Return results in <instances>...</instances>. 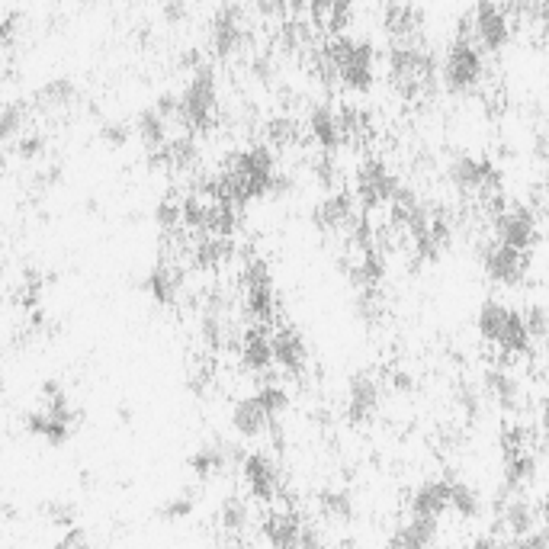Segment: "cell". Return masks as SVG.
<instances>
[{"instance_id": "cell-1", "label": "cell", "mask_w": 549, "mask_h": 549, "mask_svg": "<svg viewBox=\"0 0 549 549\" xmlns=\"http://www.w3.org/2000/svg\"><path fill=\"white\" fill-rule=\"evenodd\" d=\"M277 158L267 145H251V148H238L225 158L222 171L216 174L219 180V200L232 203V206H248L254 200H264L273 190V180H277Z\"/></svg>"}, {"instance_id": "cell-2", "label": "cell", "mask_w": 549, "mask_h": 549, "mask_svg": "<svg viewBox=\"0 0 549 549\" xmlns=\"http://www.w3.org/2000/svg\"><path fill=\"white\" fill-rule=\"evenodd\" d=\"M389 87L408 103H424L437 90V58L424 42H392L386 55Z\"/></svg>"}, {"instance_id": "cell-3", "label": "cell", "mask_w": 549, "mask_h": 549, "mask_svg": "<svg viewBox=\"0 0 549 549\" xmlns=\"http://www.w3.org/2000/svg\"><path fill=\"white\" fill-rule=\"evenodd\" d=\"M325 65L331 84L350 94H370L376 84V49L366 39L338 33L325 42Z\"/></svg>"}, {"instance_id": "cell-4", "label": "cell", "mask_w": 549, "mask_h": 549, "mask_svg": "<svg viewBox=\"0 0 549 549\" xmlns=\"http://www.w3.org/2000/svg\"><path fill=\"white\" fill-rule=\"evenodd\" d=\"M219 78L216 68L203 65L190 71L187 84L174 97V119L190 135H206L219 126Z\"/></svg>"}, {"instance_id": "cell-5", "label": "cell", "mask_w": 549, "mask_h": 549, "mask_svg": "<svg viewBox=\"0 0 549 549\" xmlns=\"http://www.w3.org/2000/svg\"><path fill=\"white\" fill-rule=\"evenodd\" d=\"M476 331L485 344L498 347L505 357H527L533 350V338L524 325V315L498 299H488L479 305Z\"/></svg>"}, {"instance_id": "cell-6", "label": "cell", "mask_w": 549, "mask_h": 549, "mask_svg": "<svg viewBox=\"0 0 549 549\" xmlns=\"http://www.w3.org/2000/svg\"><path fill=\"white\" fill-rule=\"evenodd\" d=\"M437 78L444 81V87L456 97H469L476 94L485 81V58L482 49L469 36V17L460 23V33H456L453 45L444 55V65H440Z\"/></svg>"}, {"instance_id": "cell-7", "label": "cell", "mask_w": 549, "mask_h": 549, "mask_svg": "<svg viewBox=\"0 0 549 549\" xmlns=\"http://www.w3.org/2000/svg\"><path fill=\"white\" fill-rule=\"evenodd\" d=\"M450 183L456 187V193L466 196V200L492 206L495 200H501L505 174H501V167L488 158L460 155V158L450 161Z\"/></svg>"}, {"instance_id": "cell-8", "label": "cell", "mask_w": 549, "mask_h": 549, "mask_svg": "<svg viewBox=\"0 0 549 549\" xmlns=\"http://www.w3.org/2000/svg\"><path fill=\"white\" fill-rule=\"evenodd\" d=\"M241 289H244V312H248L257 325H270L273 318L280 315V296L264 257H248V261H244Z\"/></svg>"}, {"instance_id": "cell-9", "label": "cell", "mask_w": 549, "mask_h": 549, "mask_svg": "<svg viewBox=\"0 0 549 549\" xmlns=\"http://www.w3.org/2000/svg\"><path fill=\"white\" fill-rule=\"evenodd\" d=\"M209 55L212 58H222V61H232L238 55L248 52L251 45V20L238 4H225L212 13L209 20Z\"/></svg>"}, {"instance_id": "cell-10", "label": "cell", "mask_w": 549, "mask_h": 549, "mask_svg": "<svg viewBox=\"0 0 549 549\" xmlns=\"http://www.w3.org/2000/svg\"><path fill=\"white\" fill-rule=\"evenodd\" d=\"M469 36L482 52H505L514 36V17L498 0H479L476 10L469 13Z\"/></svg>"}, {"instance_id": "cell-11", "label": "cell", "mask_w": 549, "mask_h": 549, "mask_svg": "<svg viewBox=\"0 0 549 549\" xmlns=\"http://www.w3.org/2000/svg\"><path fill=\"white\" fill-rule=\"evenodd\" d=\"M492 235L501 244H511L517 251H530L540 238V225L533 209L527 206H508L505 200H498L492 209Z\"/></svg>"}, {"instance_id": "cell-12", "label": "cell", "mask_w": 549, "mask_h": 549, "mask_svg": "<svg viewBox=\"0 0 549 549\" xmlns=\"http://www.w3.org/2000/svg\"><path fill=\"white\" fill-rule=\"evenodd\" d=\"M402 183L392 174V167L383 158H363L354 171V200L363 209H379L389 206V200L395 196Z\"/></svg>"}, {"instance_id": "cell-13", "label": "cell", "mask_w": 549, "mask_h": 549, "mask_svg": "<svg viewBox=\"0 0 549 549\" xmlns=\"http://www.w3.org/2000/svg\"><path fill=\"white\" fill-rule=\"evenodd\" d=\"M482 270L495 286H521L530 277V251H517L492 238L482 244Z\"/></svg>"}, {"instance_id": "cell-14", "label": "cell", "mask_w": 549, "mask_h": 549, "mask_svg": "<svg viewBox=\"0 0 549 549\" xmlns=\"http://www.w3.org/2000/svg\"><path fill=\"white\" fill-rule=\"evenodd\" d=\"M357 219H360L357 200L344 190H331L325 200L312 209V225L328 238H347Z\"/></svg>"}, {"instance_id": "cell-15", "label": "cell", "mask_w": 549, "mask_h": 549, "mask_svg": "<svg viewBox=\"0 0 549 549\" xmlns=\"http://www.w3.org/2000/svg\"><path fill=\"white\" fill-rule=\"evenodd\" d=\"M238 469H241V476H244V485H248V492L257 501L280 498V492H283V476H280L277 460H273L270 453H244V460H241Z\"/></svg>"}, {"instance_id": "cell-16", "label": "cell", "mask_w": 549, "mask_h": 549, "mask_svg": "<svg viewBox=\"0 0 549 549\" xmlns=\"http://www.w3.org/2000/svg\"><path fill=\"white\" fill-rule=\"evenodd\" d=\"M379 405H383V386L373 373H357L347 383V405L344 415L350 424H366L376 418Z\"/></svg>"}, {"instance_id": "cell-17", "label": "cell", "mask_w": 549, "mask_h": 549, "mask_svg": "<svg viewBox=\"0 0 549 549\" xmlns=\"http://www.w3.org/2000/svg\"><path fill=\"white\" fill-rule=\"evenodd\" d=\"M383 33L389 42H424V13L405 0H389L383 10Z\"/></svg>"}, {"instance_id": "cell-18", "label": "cell", "mask_w": 549, "mask_h": 549, "mask_svg": "<svg viewBox=\"0 0 549 549\" xmlns=\"http://www.w3.org/2000/svg\"><path fill=\"white\" fill-rule=\"evenodd\" d=\"M151 161L167 174H193L200 171L203 155L193 135H177V139H167L158 151H151Z\"/></svg>"}, {"instance_id": "cell-19", "label": "cell", "mask_w": 549, "mask_h": 549, "mask_svg": "<svg viewBox=\"0 0 549 549\" xmlns=\"http://www.w3.org/2000/svg\"><path fill=\"white\" fill-rule=\"evenodd\" d=\"M270 354H273V363L289 376H302L305 366H309V344H305L302 331H296V328L273 331L270 334Z\"/></svg>"}, {"instance_id": "cell-20", "label": "cell", "mask_w": 549, "mask_h": 549, "mask_svg": "<svg viewBox=\"0 0 549 549\" xmlns=\"http://www.w3.org/2000/svg\"><path fill=\"white\" fill-rule=\"evenodd\" d=\"M341 270L347 273V280L354 283V289H379L386 280V261L379 248H363V251H354L350 261H341Z\"/></svg>"}, {"instance_id": "cell-21", "label": "cell", "mask_w": 549, "mask_h": 549, "mask_svg": "<svg viewBox=\"0 0 549 549\" xmlns=\"http://www.w3.org/2000/svg\"><path fill=\"white\" fill-rule=\"evenodd\" d=\"M299 4H305V10H309L312 26L331 36L344 33L357 10V0H299Z\"/></svg>"}, {"instance_id": "cell-22", "label": "cell", "mask_w": 549, "mask_h": 549, "mask_svg": "<svg viewBox=\"0 0 549 549\" xmlns=\"http://www.w3.org/2000/svg\"><path fill=\"white\" fill-rule=\"evenodd\" d=\"M180 289H183V273L174 261H167V257H161V261L148 270L145 277V293L155 299L161 309H174L177 299H180Z\"/></svg>"}, {"instance_id": "cell-23", "label": "cell", "mask_w": 549, "mask_h": 549, "mask_svg": "<svg viewBox=\"0 0 549 549\" xmlns=\"http://www.w3.org/2000/svg\"><path fill=\"white\" fill-rule=\"evenodd\" d=\"M305 132H309V139L328 151V155H334L344 142H341V129H338V110L328 103H315L309 110V119H305Z\"/></svg>"}, {"instance_id": "cell-24", "label": "cell", "mask_w": 549, "mask_h": 549, "mask_svg": "<svg viewBox=\"0 0 549 549\" xmlns=\"http://www.w3.org/2000/svg\"><path fill=\"white\" fill-rule=\"evenodd\" d=\"M447 501H450V479H427L415 488L408 511L411 517H431V521H437L447 511Z\"/></svg>"}, {"instance_id": "cell-25", "label": "cell", "mask_w": 549, "mask_h": 549, "mask_svg": "<svg viewBox=\"0 0 549 549\" xmlns=\"http://www.w3.org/2000/svg\"><path fill=\"white\" fill-rule=\"evenodd\" d=\"M302 517L296 511H270L264 517V537L270 543V549H296L299 546V533H302Z\"/></svg>"}, {"instance_id": "cell-26", "label": "cell", "mask_w": 549, "mask_h": 549, "mask_svg": "<svg viewBox=\"0 0 549 549\" xmlns=\"http://www.w3.org/2000/svg\"><path fill=\"white\" fill-rule=\"evenodd\" d=\"M238 357L241 366L254 376H264L273 366V354H270V334L264 328H251L244 331V338H238Z\"/></svg>"}, {"instance_id": "cell-27", "label": "cell", "mask_w": 549, "mask_h": 549, "mask_svg": "<svg viewBox=\"0 0 549 549\" xmlns=\"http://www.w3.org/2000/svg\"><path fill=\"white\" fill-rule=\"evenodd\" d=\"M437 546V521L431 517H408L389 537V549H434Z\"/></svg>"}, {"instance_id": "cell-28", "label": "cell", "mask_w": 549, "mask_h": 549, "mask_svg": "<svg viewBox=\"0 0 549 549\" xmlns=\"http://www.w3.org/2000/svg\"><path fill=\"white\" fill-rule=\"evenodd\" d=\"M338 129H341L344 145H366V142H373L376 122H373L370 113L363 110V106L344 103V106H338Z\"/></svg>"}, {"instance_id": "cell-29", "label": "cell", "mask_w": 549, "mask_h": 549, "mask_svg": "<svg viewBox=\"0 0 549 549\" xmlns=\"http://www.w3.org/2000/svg\"><path fill=\"white\" fill-rule=\"evenodd\" d=\"M305 139V129H302V122L296 116H289V113H277V116H270L264 122V142L270 151H293L299 148Z\"/></svg>"}, {"instance_id": "cell-30", "label": "cell", "mask_w": 549, "mask_h": 549, "mask_svg": "<svg viewBox=\"0 0 549 549\" xmlns=\"http://www.w3.org/2000/svg\"><path fill=\"white\" fill-rule=\"evenodd\" d=\"M482 383H485L488 399H492L498 408H505V411L521 408V383H517L505 366H488Z\"/></svg>"}, {"instance_id": "cell-31", "label": "cell", "mask_w": 549, "mask_h": 549, "mask_svg": "<svg viewBox=\"0 0 549 549\" xmlns=\"http://www.w3.org/2000/svg\"><path fill=\"white\" fill-rule=\"evenodd\" d=\"M71 427H74V418H61L55 415V411H29L26 415V431L33 434V437H42L45 444H52V447H61L65 440L71 437Z\"/></svg>"}, {"instance_id": "cell-32", "label": "cell", "mask_w": 549, "mask_h": 549, "mask_svg": "<svg viewBox=\"0 0 549 549\" xmlns=\"http://www.w3.org/2000/svg\"><path fill=\"white\" fill-rule=\"evenodd\" d=\"M270 421L273 418H267V411L261 408V402H257L254 395H248V399H238L235 408H232V427H235V434L244 437V440L264 437Z\"/></svg>"}, {"instance_id": "cell-33", "label": "cell", "mask_w": 549, "mask_h": 549, "mask_svg": "<svg viewBox=\"0 0 549 549\" xmlns=\"http://www.w3.org/2000/svg\"><path fill=\"white\" fill-rule=\"evenodd\" d=\"M232 238L222 235H200L190 244V257L200 270H219L222 264L232 261Z\"/></svg>"}, {"instance_id": "cell-34", "label": "cell", "mask_w": 549, "mask_h": 549, "mask_svg": "<svg viewBox=\"0 0 549 549\" xmlns=\"http://www.w3.org/2000/svg\"><path fill=\"white\" fill-rule=\"evenodd\" d=\"M533 479H537V456L530 453V447L505 453V488L511 495L524 492Z\"/></svg>"}, {"instance_id": "cell-35", "label": "cell", "mask_w": 549, "mask_h": 549, "mask_svg": "<svg viewBox=\"0 0 549 549\" xmlns=\"http://www.w3.org/2000/svg\"><path fill=\"white\" fill-rule=\"evenodd\" d=\"M78 87H74V81H68V78H55V81H49V84H42L39 87V94H36V106L42 113H52V116H58V113H68L74 103H78Z\"/></svg>"}, {"instance_id": "cell-36", "label": "cell", "mask_w": 549, "mask_h": 549, "mask_svg": "<svg viewBox=\"0 0 549 549\" xmlns=\"http://www.w3.org/2000/svg\"><path fill=\"white\" fill-rule=\"evenodd\" d=\"M135 135H139V142L148 151H158L167 139H171V119L161 116L155 106H148V110H142L139 119H135Z\"/></svg>"}, {"instance_id": "cell-37", "label": "cell", "mask_w": 549, "mask_h": 549, "mask_svg": "<svg viewBox=\"0 0 549 549\" xmlns=\"http://www.w3.org/2000/svg\"><path fill=\"white\" fill-rule=\"evenodd\" d=\"M318 511L322 517L334 524H350L354 521V495L347 492V488H325L322 495H318Z\"/></svg>"}, {"instance_id": "cell-38", "label": "cell", "mask_w": 549, "mask_h": 549, "mask_svg": "<svg viewBox=\"0 0 549 549\" xmlns=\"http://www.w3.org/2000/svg\"><path fill=\"white\" fill-rule=\"evenodd\" d=\"M501 521H505V527L514 537H524V533H530L533 524H537V514H533L527 498H508L501 501Z\"/></svg>"}, {"instance_id": "cell-39", "label": "cell", "mask_w": 549, "mask_h": 549, "mask_svg": "<svg viewBox=\"0 0 549 549\" xmlns=\"http://www.w3.org/2000/svg\"><path fill=\"white\" fill-rule=\"evenodd\" d=\"M29 126V106L13 100L0 106V142H17Z\"/></svg>"}, {"instance_id": "cell-40", "label": "cell", "mask_w": 549, "mask_h": 549, "mask_svg": "<svg viewBox=\"0 0 549 549\" xmlns=\"http://www.w3.org/2000/svg\"><path fill=\"white\" fill-rule=\"evenodd\" d=\"M447 508L453 511V514H460V517H479L482 514V501H479V492L472 485H466V482H456V479H450V501H447Z\"/></svg>"}, {"instance_id": "cell-41", "label": "cell", "mask_w": 549, "mask_h": 549, "mask_svg": "<svg viewBox=\"0 0 549 549\" xmlns=\"http://www.w3.org/2000/svg\"><path fill=\"white\" fill-rule=\"evenodd\" d=\"M354 312H357V318L366 328H376L379 322H383V315H386L383 293H379V289H357Z\"/></svg>"}, {"instance_id": "cell-42", "label": "cell", "mask_w": 549, "mask_h": 549, "mask_svg": "<svg viewBox=\"0 0 549 549\" xmlns=\"http://www.w3.org/2000/svg\"><path fill=\"white\" fill-rule=\"evenodd\" d=\"M312 29L299 23V20H283V29H280V49L289 52V55H305L312 49Z\"/></svg>"}, {"instance_id": "cell-43", "label": "cell", "mask_w": 549, "mask_h": 549, "mask_svg": "<svg viewBox=\"0 0 549 549\" xmlns=\"http://www.w3.org/2000/svg\"><path fill=\"white\" fill-rule=\"evenodd\" d=\"M248 521H251L248 501H244L241 495H228L222 501V508H219V524H222V530L225 533H244Z\"/></svg>"}, {"instance_id": "cell-44", "label": "cell", "mask_w": 549, "mask_h": 549, "mask_svg": "<svg viewBox=\"0 0 549 549\" xmlns=\"http://www.w3.org/2000/svg\"><path fill=\"white\" fill-rule=\"evenodd\" d=\"M254 399L261 402V408L267 411V418H273V421H277L283 411L289 408V392L283 386H277V383H264L261 389L254 392Z\"/></svg>"}, {"instance_id": "cell-45", "label": "cell", "mask_w": 549, "mask_h": 549, "mask_svg": "<svg viewBox=\"0 0 549 549\" xmlns=\"http://www.w3.org/2000/svg\"><path fill=\"white\" fill-rule=\"evenodd\" d=\"M193 508H196L193 495L190 492H180L171 501H164V505L158 508V517H161V521H183V517L193 514Z\"/></svg>"}, {"instance_id": "cell-46", "label": "cell", "mask_w": 549, "mask_h": 549, "mask_svg": "<svg viewBox=\"0 0 549 549\" xmlns=\"http://www.w3.org/2000/svg\"><path fill=\"white\" fill-rule=\"evenodd\" d=\"M155 222H158V228H161L164 235L180 232V203H174V200H161V203L155 206Z\"/></svg>"}, {"instance_id": "cell-47", "label": "cell", "mask_w": 549, "mask_h": 549, "mask_svg": "<svg viewBox=\"0 0 549 549\" xmlns=\"http://www.w3.org/2000/svg\"><path fill=\"white\" fill-rule=\"evenodd\" d=\"M312 174H315L318 183H322V187H328V190L338 187V161H334L328 151L312 161Z\"/></svg>"}, {"instance_id": "cell-48", "label": "cell", "mask_w": 549, "mask_h": 549, "mask_svg": "<svg viewBox=\"0 0 549 549\" xmlns=\"http://www.w3.org/2000/svg\"><path fill=\"white\" fill-rule=\"evenodd\" d=\"M212 383H216V370H212V363H206V360L196 363L193 370H190V376H187V386L196 395H206Z\"/></svg>"}, {"instance_id": "cell-49", "label": "cell", "mask_w": 549, "mask_h": 549, "mask_svg": "<svg viewBox=\"0 0 549 549\" xmlns=\"http://www.w3.org/2000/svg\"><path fill=\"white\" fill-rule=\"evenodd\" d=\"M17 155L23 161H39L45 155V135H36V132H23L17 139Z\"/></svg>"}, {"instance_id": "cell-50", "label": "cell", "mask_w": 549, "mask_h": 549, "mask_svg": "<svg viewBox=\"0 0 549 549\" xmlns=\"http://www.w3.org/2000/svg\"><path fill=\"white\" fill-rule=\"evenodd\" d=\"M42 511H45V517H49V521L58 524V527H71V524H74V517H78V511H74L71 501H45Z\"/></svg>"}, {"instance_id": "cell-51", "label": "cell", "mask_w": 549, "mask_h": 549, "mask_svg": "<svg viewBox=\"0 0 549 549\" xmlns=\"http://www.w3.org/2000/svg\"><path fill=\"white\" fill-rule=\"evenodd\" d=\"M521 315H524V325L530 331V338L533 341H543L546 338V312L540 309V305H530V309L521 312Z\"/></svg>"}, {"instance_id": "cell-52", "label": "cell", "mask_w": 549, "mask_h": 549, "mask_svg": "<svg viewBox=\"0 0 549 549\" xmlns=\"http://www.w3.org/2000/svg\"><path fill=\"white\" fill-rule=\"evenodd\" d=\"M100 135H103V142L110 145V148H122V145L132 139V129L122 126V122H106V126L100 129Z\"/></svg>"}, {"instance_id": "cell-53", "label": "cell", "mask_w": 549, "mask_h": 549, "mask_svg": "<svg viewBox=\"0 0 549 549\" xmlns=\"http://www.w3.org/2000/svg\"><path fill=\"white\" fill-rule=\"evenodd\" d=\"M55 549H90V537H87V530H81V527H68L65 530V537H61L58 543H55Z\"/></svg>"}, {"instance_id": "cell-54", "label": "cell", "mask_w": 549, "mask_h": 549, "mask_svg": "<svg viewBox=\"0 0 549 549\" xmlns=\"http://www.w3.org/2000/svg\"><path fill=\"white\" fill-rule=\"evenodd\" d=\"M42 299V277L39 273H29L23 283V305L26 309H36V302Z\"/></svg>"}, {"instance_id": "cell-55", "label": "cell", "mask_w": 549, "mask_h": 549, "mask_svg": "<svg viewBox=\"0 0 549 549\" xmlns=\"http://www.w3.org/2000/svg\"><path fill=\"white\" fill-rule=\"evenodd\" d=\"M296 549H328L325 546V537H322V530H315L309 524H302V533H299V546Z\"/></svg>"}, {"instance_id": "cell-56", "label": "cell", "mask_w": 549, "mask_h": 549, "mask_svg": "<svg viewBox=\"0 0 549 549\" xmlns=\"http://www.w3.org/2000/svg\"><path fill=\"white\" fill-rule=\"evenodd\" d=\"M187 0H164V20L171 23V26H177V23H183L187 20Z\"/></svg>"}, {"instance_id": "cell-57", "label": "cell", "mask_w": 549, "mask_h": 549, "mask_svg": "<svg viewBox=\"0 0 549 549\" xmlns=\"http://www.w3.org/2000/svg\"><path fill=\"white\" fill-rule=\"evenodd\" d=\"M508 549H546V537L543 533H524V537H517L514 546Z\"/></svg>"}, {"instance_id": "cell-58", "label": "cell", "mask_w": 549, "mask_h": 549, "mask_svg": "<svg viewBox=\"0 0 549 549\" xmlns=\"http://www.w3.org/2000/svg\"><path fill=\"white\" fill-rule=\"evenodd\" d=\"M460 405H463V411H466L469 418H476V415H479V395H476V392L463 389V392H460Z\"/></svg>"}, {"instance_id": "cell-59", "label": "cell", "mask_w": 549, "mask_h": 549, "mask_svg": "<svg viewBox=\"0 0 549 549\" xmlns=\"http://www.w3.org/2000/svg\"><path fill=\"white\" fill-rule=\"evenodd\" d=\"M392 386L399 389V392H411V376L402 373V370H395V373H392Z\"/></svg>"}, {"instance_id": "cell-60", "label": "cell", "mask_w": 549, "mask_h": 549, "mask_svg": "<svg viewBox=\"0 0 549 549\" xmlns=\"http://www.w3.org/2000/svg\"><path fill=\"white\" fill-rule=\"evenodd\" d=\"M469 549H508L505 543H498V540H488V537H482V540H476Z\"/></svg>"}, {"instance_id": "cell-61", "label": "cell", "mask_w": 549, "mask_h": 549, "mask_svg": "<svg viewBox=\"0 0 549 549\" xmlns=\"http://www.w3.org/2000/svg\"><path fill=\"white\" fill-rule=\"evenodd\" d=\"M0 161H4V142H0Z\"/></svg>"}]
</instances>
